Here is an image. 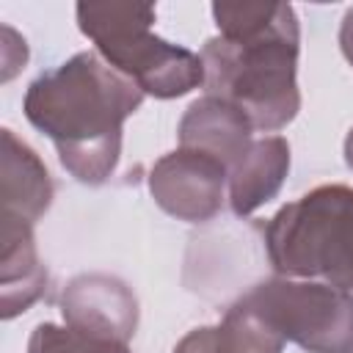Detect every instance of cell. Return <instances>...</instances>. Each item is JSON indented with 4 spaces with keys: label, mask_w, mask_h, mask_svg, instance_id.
Instances as JSON below:
<instances>
[{
    "label": "cell",
    "mask_w": 353,
    "mask_h": 353,
    "mask_svg": "<svg viewBox=\"0 0 353 353\" xmlns=\"http://www.w3.org/2000/svg\"><path fill=\"white\" fill-rule=\"evenodd\" d=\"M270 336L306 353H347L353 347V292L325 281L273 276L234 301Z\"/></svg>",
    "instance_id": "cell-5"
},
{
    "label": "cell",
    "mask_w": 353,
    "mask_h": 353,
    "mask_svg": "<svg viewBox=\"0 0 353 353\" xmlns=\"http://www.w3.org/2000/svg\"><path fill=\"white\" fill-rule=\"evenodd\" d=\"M347 353H353V347H350V350H347Z\"/></svg>",
    "instance_id": "cell-15"
},
{
    "label": "cell",
    "mask_w": 353,
    "mask_h": 353,
    "mask_svg": "<svg viewBox=\"0 0 353 353\" xmlns=\"http://www.w3.org/2000/svg\"><path fill=\"white\" fill-rule=\"evenodd\" d=\"M290 174V143L281 135H262L229 168V207L237 218L256 212L276 199Z\"/></svg>",
    "instance_id": "cell-11"
},
{
    "label": "cell",
    "mask_w": 353,
    "mask_h": 353,
    "mask_svg": "<svg viewBox=\"0 0 353 353\" xmlns=\"http://www.w3.org/2000/svg\"><path fill=\"white\" fill-rule=\"evenodd\" d=\"M3 154H0V215L25 221L36 226L52 204L55 185L41 163V157L14 135V130H3Z\"/></svg>",
    "instance_id": "cell-9"
},
{
    "label": "cell",
    "mask_w": 353,
    "mask_h": 353,
    "mask_svg": "<svg viewBox=\"0 0 353 353\" xmlns=\"http://www.w3.org/2000/svg\"><path fill=\"white\" fill-rule=\"evenodd\" d=\"M174 353H240V350L232 345V339L218 323V325H201V328L188 331L176 342Z\"/></svg>",
    "instance_id": "cell-13"
},
{
    "label": "cell",
    "mask_w": 353,
    "mask_h": 353,
    "mask_svg": "<svg viewBox=\"0 0 353 353\" xmlns=\"http://www.w3.org/2000/svg\"><path fill=\"white\" fill-rule=\"evenodd\" d=\"M63 323L85 336L127 345L138 328V298L116 276L83 273L61 292Z\"/></svg>",
    "instance_id": "cell-7"
},
{
    "label": "cell",
    "mask_w": 353,
    "mask_h": 353,
    "mask_svg": "<svg viewBox=\"0 0 353 353\" xmlns=\"http://www.w3.org/2000/svg\"><path fill=\"white\" fill-rule=\"evenodd\" d=\"M77 25L97 52L143 94L176 99L204 85L201 55L152 33L157 19L146 3H77Z\"/></svg>",
    "instance_id": "cell-3"
},
{
    "label": "cell",
    "mask_w": 353,
    "mask_h": 353,
    "mask_svg": "<svg viewBox=\"0 0 353 353\" xmlns=\"http://www.w3.org/2000/svg\"><path fill=\"white\" fill-rule=\"evenodd\" d=\"M28 353H130V347L119 342L85 336L69 325L39 323L30 331Z\"/></svg>",
    "instance_id": "cell-12"
},
{
    "label": "cell",
    "mask_w": 353,
    "mask_h": 353,
    "mask_svg": "<svg viewBox=\"0 0 353 353\" xmlns=\"http://www.w3.org/2000/svg\"><path fill=\"white\" fill-rule=\"evenodd\" d=\"M218 36L201 47L204 91L276 132L301 110V25L290 3H212Z\"/></svg>",
    "instance_id": "cell-1"
},
{
    "label": "cell",
    "mask_w": 353,
    "mask_h": 353,
    "mask_svg": "<svg viewBox=\"0 0 353 353\" xmlns=\"http://www.w3.org/2000/svg\"><path fill=\"white\" fill-rule=\"evenodd\" d=\"M176 135L182 149L204 152L221 160L229 171L254 143V124L232 102L204 94L201 99L190 102V108L179 121Z\"/></svg>",
    "instance_id": "cell-8"
},
{
    "label": "cell",
    "mask_w": 353,
    "mask_h": 353,
    "mask_svg": "<svg viewBox=\"0 0 353 353\" xmlns=\"http://www.w3.org/2000/svg\"><path fill=\"white\" fill-rule=\"evenodd\" d=\"M143 91L97 50H85L39 74L22 99L25 119L44 132L61 165L83 185H105L121 157L124 121Z\"/></svg>",
    "instance_id": "cell-2"
},
{
    "label": "cell",
    "mask_w": 353,
    "mask_h": 353,
    "mask_svg": "<svg viewBox=\"0 0 353 353\" xmlns=\"http://www.w3.org/2000/svg\"><path fill=\"white\" fill-rule=\"evenodd\" d=\"M226 185L229 171L221 160L182 146L163 154L149 171L154 204L185 223L212 221L223 210Z\"/></svg>",
    "instance_id": "cell-6"
},
{
    "label": "cell",
    "mask_w": 353,
    "mask_h": 353,
    "mask_svg": "<svg viewBox=\"0 0 353 353\" xmlns=\"http://www.w3.org/2000/svg\"><path fill=\"white\" fill-rule=\"evenodd\" d=\"M339 50L345 55V61L353 66V8L345 11L342 25H339Z\"/></svg>",
    "instance_id": "cell-14"
},
{
    "label": "cell",
    "mask_w": 353,
    "mask_h": 353,
    "mask_svg": "<svg viewBox=\"0 0 353 353\" xmlns=\"http://www.w3.org/2000/svg\"><path fill=\"white\" fill-rule=\"evenodd\" d=\"M0 287L3 320L28 312L47 290V270L36 251L33 226L0 215Z\"/></svg>",
    "instance_id": "cell-10"
},
{
    "label": "cell",
    "mask_w": 353,
    "mask_h": 353,
    "mask_svg": "<svg viewBox=\"0 0 353 353\" xmlns=\"http://www.w3.org/2000/svg\"><path fill=\"white\" fill-rule=\"evenodd\" d=\"M265 251L279 276L353 290V188L320 185L279 207L265 223Z\"/></svg>",
    "instance_id": "cell-4"
}]
</instances>
